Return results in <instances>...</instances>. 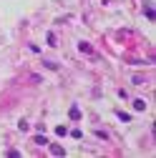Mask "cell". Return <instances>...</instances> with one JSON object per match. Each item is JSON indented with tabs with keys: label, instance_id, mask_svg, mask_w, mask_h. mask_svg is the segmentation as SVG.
<instances>
[{
	"label": "cell",
	"instance_id": "obj_5",
	"mask_svg": "<svg viewBox=\"0 0 156 158\" xmlns=\"http://www.w3.org/2000/svg\"><path fill=\"white\" fill-rule=\"evenodd\" d=\"M46 68H50V70H58V63H53V60H46Z\"/></svg>",
	"mask_w": 156,
	"mask_h": 158
},
{
	"label": "cell",
	"instance_id": "obj_2",
	"mask_svg": "<svg viewBox=\"0 0 156 158\" xmlns=\"http://www.w3.org/2000/svg\"><path fill=\"white\" fill-rule=\"evenodd\" d=\"M133 106L139 108V110H144V108H146V101H141V98H136V101H133Z\"/></svg>",
	"mask_w": 156,
	"mask_h": 158
},
{
	"label": "cell",
	"instance_id": "obj_1",
	"mask_svg": "<svg viewBox=\"0 0 156 158\" xmlns=\"http://www.w3.org/2000/svg\"><path fill=\"white\" fill-rule=\"evenodd\" d=\"M50 153H53V156H66V151H63L61 146H55V143L50 146Z\"/></svg>",
	"mask_w": 156,
	"mask_h": 158
},
{
	"label": "cell",
	"instance_id": "obj_4",
	"mask_svg": "<svg viewBox=\"0 0 156 158\" xmlns=\"http://www.w3.org/2000/svg\"><path fill=\"white\" fill-rule=\"evenodd\" d=\"M71 118H76V121H78V118H81V110H78V108H71Z\"/></svg>",
	"mask_w": 156,
	"mask_h": 158
},
{
	"label": "cell",
	"instance_id": "obj_3",
	"mask_svg": "<svg viewBox=\"0 0 156 158\" xmlns=\"http://www.w3.org/2000/svg\"><path fill=\"white\" fill-rule=\"evenodd\" d=\"M35 143H38V146H48V141H46V135H35Z\"/></svg>",
	"mask_w": 156,
	"mask_h": 158
}]
</instances>
